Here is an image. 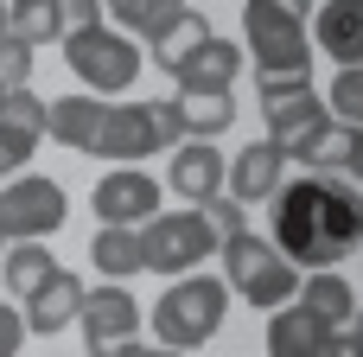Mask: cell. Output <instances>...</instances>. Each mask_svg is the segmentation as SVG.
<instances>
[{
    "label": "cell",
    "instance_id": "6da1fadb",
    "mask_svg": "<svg viewBox=\"0 0 363 357\" xmlns=\"http://www.w3.org/2000/svg\"><path fill=\"white\" fill-rule=\"evenodd\" d=\"M268 204V236L294 268H338L363 243V185H351L345 172L287 179Z\"/></svg>",
    "mask_w": 363,
    "mask_h": 357
},
{
    "label": "cell",
    "instance_id": "7a4b0ae2",
    "mask_svg": "<svg viewBox=\"0 0 363 357\" xmlns=\"http://www.w3.org/2000/svg\"><path fill=\"white\" fill-rule=\"evenodd\" d=\"M230 281L223 275H172V287L153 300V339L172 351H198L223 332Z\"/></svg>",
    "mask_w": 363,
    "mask_h": 357
},
{
    "label": "cell",
    "instance_id": "3957f363",
    "mask_svg": "<svg viewBox=\"0 0 363 357\" xmlns=\"http://www.w3.org/2000/svg\"><path fill=\"white\" fill-rule=\"evenodd\" d=\"M217 256H223V281H230V294H242V300L262 307V313H274V307H287V300L300 294V268L274 249V236L236 230Z\"/></svg>",
    "mask_w": 363,
    "mask_h": 357
},
{
    "label": "cell",
    "instance_id": "277c9868",
    "mask_svg": "<svg viewBox=\"0 0 363 357\" xmlns=\"http://www.w3.org/2000/svg\"><path fill=\"white\" fill-rule=\"evenodd\" d=\"M64 64L77 70V83L89 96H121V89H134L147 51L121 26H83V32H64Z\"/></svg>",
    "mask_w": 363,
    "mask_h": 357
},
{
    "label": "cell",
    "instance_id": "5b68a950",
    "mask_svg": "<svg viewBox=\"0 0 363 357\" xmlns=\"http://www.w3.org/2000/svg\"><path fill=\"white\" fill-rule=\"evenodd\" d=\"M262 115H268V141L287 160H306L313 141L332 128V109L313 89V77H262Z\"/></svg>",
    "mask_w": 363,
    "mask_h": 357
},
{
    "label": "cell",
    "instance_id": "8992f818",
    "mask_svg": "<svg viewBox=\"0 0 363 357\" xmlns=\"http://www.w3.org/2000/svg\"><path fill=\"white\" fill-rule=\"evenodd\" d=\"M242 45L255 51V70L262 77H306L313 70V38H306V19L274 6V0H249L242 6Z\"/></svg>",
    "mask_w": 363,
    "mask_h": 357
},
{
    "label": "cell",
    "instance_id": "52a82bcc",
    "mask_svg": "<svg viewBox=\"0 0 363 357\" xmlns=\"http://www.w3.org/2000/svg\"><path fill=\"white\" fill-rule=\"evenodd\" d=\"M70 217V198L57 179H38V172H13L0 185V236L6 243H45L57 236Z\"/></svg>",
    "mask_w": 363,
    "mask_h": 357
},
{
    "label": "cell",
    "instance_id": "ba28073f",
    "mask_svg": "<svg viewBox=\"0 0 363 357\" xmlns=\"http://www.w3.org/2000/svg\"><path fill=\"white\" fill-rule=\"evenodd\" d=\"M140 243H147V268L153 275H191L204 256H217V230L211 217L191 204V211H160L153 224H140Z\"/></svg>",
    "mask_w": 363,
    "mask_h": 357
},
{
    "label": "cell",
    "instance_id": "9c48e42d",
    "mask_svg": "<svg viewBox=\"0 0 363 357\" xmlns=\"http://www.w3.org/2000/svg\"><path fill=\"white\" fill-rule=\"evenodd\" d=\"M89 153H102V160H115V166H134V160H147V153H172V141H166L153 102H108Z\"/></svg>",
    "mask_w": 363,
    "mask_h": 357
},
{
    "label": "cell",
    "instance_id": "30bf717a",
    "mask_svg": "<svg viewBox=\"0 0 363 357\" xmlns=\"http://www.w3.org/2000/svg\"><path fill=\"white\" fill-rule=\"evenodd\" d=\"M140 300L121 287V281H108V287H96V294H83V313H77V326H83V351L102 357L115 351V345H128V339H140Z\"/></svg>",
    "mask_w": 363,
    "mask_h": 357
},
{
    "label": "cell",
    "instance_id": "8fae6325",
    "mask_svg": "<svg viewBox=\"0 0 363 357\" xmlns=\"http://www.w3.org/2000/svg\"><path fill=\"white\" fill-rule=\"evenodd\" d=\"M89 211H96V224H134L140 230V224L160 217V179L140 172V166H115V172L96 179Z\"/></svg>",
    "mask_w": 363,
    "mask_h": 357
},
{
    "label": "cell",
    "instance_id": "7c38bea8",
    "mask_svg": "<svg viewBox=\"0 0 363 357\" xmlns=\"http://www.w3.org/2000/svg\"><path fill=\"white\" fill-rule=\"evenodd\" d=\"M166 185H172L185 204H204V198H217V192L230 185V160L217 153V141H179Z\"/></svg>",
    "mask_w": 363,
    "mask_h": 357
},
{
    "label": "cell",
    "instance_id": "4fadbf2b",
    "mask_svg": "<svg viewBox=\"0 0 363 357\" xmlns=\"http://www.w3.org/2000/svg\"><path fill=\"white\" fill-rule=\"evenodd\" d=\"M83 294H89V287H83L70 268H57L32 300H19L26 332H32V339H57V332H70V326H77V313H83Z\"/></svg>",
    "mask_w": 363,
    "mask_h": 357
},
{
    "label": "cell",
    "instance_id": "5bb4252c",
    "mask_svg": "<svg viewBox=\"0 0 363 357\" xmlns=\"http://www.w3.org/2000/svg\"><path fill=\"white\" fill-rule=\"evenodd\" d=\"M287 185V153L274 147V141H255V147H242L236 160H230V198L236 204H268L274 192Z\"/></svg>",
    "mask_w": 363,
    "mask_h": 357
},
{
    "label": "cell",
    "instance_id": "9a60e30c",
    "mask_svg": "<svg viewBox=\"0 0 363 357\" xmlns=\"http://www.w3.org/2000/svg\"><path fill=\"white\" fill-rule=\"evenodd\" d=\"M313 51L338 57V64H363V0H325L313 19Z\"/></svg>",
    "mask_w": 363,
    "mask_h": 357
},
{
    "label": "cell",
    "instance_id": "2e32d148",
    "mask_svg": "<svg viewBox=\"0 0 363 357\" xmlns=\"http://www.w3.org/2000/svg\"><path fill=\"white\" fill-rule=\"evenodd\" d=\"M332 339V326L319 313H306L300 300L268 313V357H319V345Z\"/></svg>",
    "mask_w": 363,
    "mask_h": 357
},
{
    "label": "cell",
    "instance_id": "e0dca14e",
    "mask_svg": "<svg viewBox=\"0 0 363 357\" xmlns=\"http://www.w3.org/2000/svg\"><path fill=\"white\" fill-rule=\"evenodd\" d=\"M102 96H89V89H77V96H51V121H45V134L57 141V147H70V153H89L96 147V128H102Z\"/></svg>",
    "mask_w": 363,
    "mask_h": 357
},
{
    "label": "cell",
    "instance_id": "ac0fdd59",
    "mask_svg": "<svg viewBox=\"0 0 363 357\" xmlns=\"http://www.w3.org/2000/svg\"><path fill=\"white\" fill-rule=\"evenodd\" d=\"M172 109H179V134H185V141H217V134L236 128L230 89H179Z\"/></svg>",
    "mask_w": 363,
    "mask_h": 357
},
{
    "label": "cell",
    "instance_id": "d6986e66",
    "mask_svg": "<svg viewBox=\"0 0 363 357\" xmlns=\"http://www.w3.org/2000/svg\"><path fill=\"white\" fill-rule=\"evenodd\" d=\"M236 77H242V45H230V38L211 32V38L185 57L179 89H236Z\"/></svg>",
    "mask_w": 363,
    "mask_h": 357
},
{
    "label": "cell",
    "instance_id": "ffe728a7",
    "mask_svg": "<svg viewBox=\"0 0 363 357\" xmlns=\"http://www.w3.org/2000/svg\"><path fill=\"white\" fill-rule=\"evenodd\" d=\"M89 262L108 281H134V275H147V243H140L134 224H102L96 243H89Z\"/></svg>",
    "mask_w": 363,
    "mask_h": 357
},
{
    "label": "cell",
    "instance_id": "44dd1931",
    "mask_svg": "<svg viewBox=\"0 0 363 357\" xmlns=\"http://www.w3.org/2000/svg\"><path fill=\"white\" fill-rule=\"evenodd\" d=\"M294 300H300L306 313H319V319H325L332 332L357 319V287H351V281H345L338 268H313V275H306V287H300Z\"/></svg>",
    "mask_w": 363,
    "mask_h": 357
},
{
    "label": "cell",
    "instance_id": "7402d4cb",
    "mask_svg": "<svg viewBox=\"0 0 363 357\" xmlns=\"http://www.w3.org/2000/svg\"><path fill=\"white\" fill-rule=\"evenodd\" d=\"M51 275H57V262H51V249H45V243H13V249L0 256V281H6V294H13V300H32Z\"/></svg>",
    "mask_w": 363,
    "mask_h": 357
},
{
    "label": "cell",
    "instance_id": "603a6c76",
    "mask_svg": "<svg viewBox=\"0 0 363 357\" xmlns=\"http://www.w3.org/2000/svg\"><path fill=\"white\" fill-rule=\"evenodd\" d=\"M204 38H211L204 13H191V6H185V13H179V19H172V26L160 32V38H147V45H153V70L179 77V70H185V57H191V51H198Z\"/></svg>",
    "mask_w": 363,
    "mask_h": 357
},
{
    "label": "cell",
    "instance_id": "cb8c5ba5",
    "mask_svg": "<svg viewBox=\"0 0 363 357\" xmlns=\"http://www.w3.org/2000/svg\"><path fill=\"white\" fill-rule=\"evenodd\" d=\"M6 32L32 51L64 38V0H6Z\"/></svg>",
    "mask_w": 363,
    "mask_h": 357
},
{
    "label": "cell",
    "instance_id": "d4e9b609",
    "mask_svg": "<svg viewBox=\"0 0 363 357\" xmlns=\"http://www.w3.org/2000/svg\"><path fill=\"white\" fill-rule=\"evenodd\" d=\"M102 6H108V19H115L128 38H140V45L160 38V32L185 13V0H102Z\"/></svg>",
    "mask_w": 363,
    "mask_h": 357
},
{
    "label": "cell",
    "instance_id": "484cf974",
    "mask_svg": "<svg viewBox=\"0 0 363 357\" xmlns=\"http://www.w3.org/2000/svg\"><path fill=\"white\" fill-rule=\"evenodd\" d=\"M325 109H332V121L363 128V64H338V77L325 89Z\"/></svg>",
    "mask_w": 363,
    "mask_h": 357
},
{
    "label": "cell",
    "instance_id": "4316f807",
    "mask_svg": "<svg viewBox=\"0 0 363 357\" xmlns=\"http://www.w3.org/2000/svg\"><path fill=\"white\" fill-rule=\"evenodd\" d=\"M351 141H357V128H345V121H332L319 141H313V153L300 160L306 172H345V160H351Z\"/></svg>",
    "mask_w": 363,
    "mask_h": 357
},
{
    "label": "cell",
    "instance_id": "83f0119b",
    "mask_svg": "<svg viewBox=\"0 0 363 357\" xmlns=\"http://www.w3.org/2000/svg\"><path fill=\"white\" fill-rule=\"evenodd\" d=\"M32 147H38V134L0 115V179H13V172H26V160H32Z\"/></svg>",
    "mask_w": 363,
    "mask_h": 357
},
{
    "label": "cell",
    "instance_id": "f1b7e54d",
    "mask_svg": "<svg viewBox=\"0 0 363 357\" xmlns=\"http://www.w3.org/2000/svg\"><path fill=\"white\" fill-rule=\"evenodd\" d=\"M198 211L211 217V230H217V243H230L236 230H249V204H236L230 192H217V198H204Z\"/></svg>",
    "mask_w": 363,
    "mask_h": 357
},
{
    "label": "cell",
    "instance_id": "f546056e",
    "mask_svg": "<svg viewBox=\"0 0 363 357\" xmlns=\"http://www.w3.org/2000/svg\"><path fill=\"white\" fill-rule=\"evenodd\" d=\"M6 121H19V128L45 134V121H51V102H45V96H32V83H26V89H6Z\"/></svg>",
    "mask_w": 363,
    "mask_h": 357
},
{
    "label": "cell",
    "instance_id": "4dcf8cb0",
    "mask_svg": "<svg viewBox=\"0 0 363 357\" xmlns=\"http://www.w3.org/2000/svg\"><path fill=\"white\" fill-rule=\"evenodd\" d=\"M0 83H6V89H26V83H32V45H19L13 32L0 38Z\"/></svg>",
    "mask_w": 363,
    "mask_h": 357
},
{
    "label": "cell",
    "instance_id": "1f68e13d",
    "mask_svg": "<svg viewBox=\"0 0 363 357\" xmlns=\"http://www.w3.org/2000/svg\"><path fill=\"white\" fill-rule=\"evenodd\" d=\"M32 332H26V313H19V300L13 307H0V357H19V345H26Z\"/></svg>",
    "mask_w": 363,
    "mask_h": 357
},
{
    "label": "cell",
    "instance_id": "d6a6232c",
    "mask_svg": "<svg viewBox=\"0 0 363 357\" xmlns=\"http://www.w3.org/2000/svg\"><path fill=\"white\" fill-rule=\"evenodd\" d=\"M83 26H102V0H64V32H83Z\"/></svg>",
    "mask_w": 363,
    "mask_h": 357
},
{
    "label": "cell",
    "instance_id": "836d02e7",
    "mask_svg": "<svg viewBox=\"0 0 363 357\" xmlns=\"http://www.w3.org/2000/svg\"><path fill=\"white\" fill-rule=\"evenodd\" d=\"M319 357H363V339L351 332V326H338V332H332V339L319 345Z\"/></svg>",
    "mask_w": 363,
    "mask_h": 357
},
{
    "label": "cell",
    "instance_id": "e575fe53",
    "mask_svg": "<svg viewBox=\"0 0 363 357\" xmlns=\"http://www.w3.org/2000/svg\"><path fill=\"white\" fill-rule=\"evenodd\" d=\"M102 357H185V351H172V345H140V339H128V345H115V351H102Z\"/></svg>",
    "mask_w": 363,
    "mask_h": 357
},
{
    "label": "cell",
    "instance_id": "d590c367",
    "mask_svg": "<svg viewBox=\"0 0 363 357\" xmlns=\"http://www.w3.org/2000/svg\"><path fill=\"white\" fill-rule=\"evenodd\" d=\"M345 179H351V185H363V128H357V141H351V160H345Z\"/></svg>",
    "mask_w": 363,
    "mask_h": 357
},
{
    "label": "cell",
    "instance_id": "8d00e7d4",
    "mask_svg": "<svg viewBox=\"0 0 363 357\" xmlns=\"http://www.w3.org/2000/svg\"><path fill=\"white\" fill-rule=\"evenodd\" d=\"M274 6H287V13H300V19H306V6H313V0H274Z\"/></svg>",
    "mask_w": 363,
    "mask_h": 357
},
{
    "label": "cell",
    "instance_id": "74e56055",
    "mask_svg": "<svg viewBox=\"0 0 363 357\" xmlns=\"http://www.w3.org/2000/svg\"><path fill=\"white\" fill-rule=\"evenodd\" d=\"M351 332H357V339H363V300H357V319H351Z\"/></svg>",
    "mask_w": 363,
    "mask_h": 357
},
{
    "label": "cell",
    "instance_id": "f35d334b",
    "mask_svg": "<svg viewBox=\"0 0 363 357\" xmlns=\"http://www.w3.org/2000/svg\"><path fill=\"white\" fill-rule=\"evenodd\" d=\"M0 38H6V0H0Z\"/></svg>",
    "mask_w": 363,
    "mask_h": 357
},
{
    "label": "cell",
    "instance_id": "ab89813d",
    "mask_svg": "<svg viewBox=\"0 0 363 357\" xmlns=\"http://www.w3.org/2000/svg\"><path fill=\"white\" fill-rule=\"evenodd\" d=\"M0 115H6V83H0Z\"/></svg>",
    "mask_w": 363,
    "mask_h": 357
},
{
    "label": "cell",
    "instance_id": "60d3db41",
    "mask_svg": "<svg viewBox=\"0 0 363 357\" xmlns=\"http://www.w3.org/2000/svg\"><path fill=\"white\" fill-rule=\"evenodd\" d=\"M0 256H6V236H0Z\"/></svg>",
    "mask_w": 363,
    "mask_h": 357
}]
</instances>
